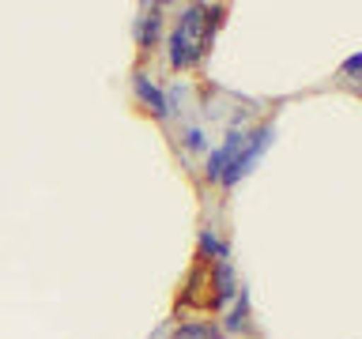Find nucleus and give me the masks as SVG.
I'll use <instances>...</instances> for the list:
<instances>
[{"label":"nucleus","instance_id":"nucleus-1","mask_svg":"<svg viewBox=\"0 0 362 339\" xmlns=\"http://www.w3.org/2000/svg\"><path fill=\"white\" fill-rule=\"evenodd\" d=\"M174 16L166 23V38H163V56L166 68L177 79H185L189 72L208 64V56L215 49L223 23H226V4H208V0H189V4L170 8Z\"/></svg>","mask_w":362,"mask_h":339},{"label":"nucleus","instance_id":"nucleus-2","mask_svg":"<svg viewBox=\"0 0 362 339\" xmlns=\"http://www.w3.org/2000/svg\"><path fill=\"white\" fill-rule=\"evenodd\" d=\"M272 147H276V121L260 117L253 129L245 132V140H242V147H238V155L230 158V166H226L219 189H223V192H234L260 162H264V155L272 151Z\"/></svg>","mask_w":362,"mask_h":339},{"label":"nucleus","instance_id":"nucleus-3","mask_svg":"<svg viewBox=\"0 0 362 339\" xmlns=\"http://www.w3.org/2000/svg\"><path fill=\"white\" fill-rule=\"evenodd\" d=\"M166 23H170V4H163V0L140 4V11H136V19H132V42H136V53H140V64H147L158 49H163Z\"/></svg>","mask_w":362,"mask_h":339},{"label":"nucleus","instance_id":"nucleus-4","mask_svg":"<svg viewBox=\"0 0 362 339\" xmlns=\"http://www.w3.org/2000/svg\"><path fill=\"white\" fill-rule=\"evenodd\" d=\"M129 87H132V98H136V106H140L151 121L158 124H170V109H166V90L163 83L155 79V72L147 64H136L132 68V76H129Z\"/></svg>","mask_w":362,"mask_h":339},{"label":"nucleus","instance_id":"nucleus-5","mask_svg":"<svg viewBox=\"0 0 362 339\" xmlns=\"http://www.w3.org/2000/svg\"><path fill=\"white\" fill-rule=\"evenodd\" d=\"M215 324H219V332L226 339H260V328L253 321V290H249V282H242L238 298L215 316Z\"/></svg>","mask_w":362,"mask_h":339},{"label":"nucleus","instance_id":"nucleus-6","mask_svg":"<svg viewBox=\"0 0 362 339\" xmlns=\"http://www.w3.org/2000/svg\"><path fill=\"white\" fill-rule=\"evenodd\" d=\"M238 290H242V275H238L234 260L211 264V268H208V305H204V309L223 313L226 305H230V302L238 298Z\"/></svg>","mask_w":362,"mask_h":339},{"label":"nucleus","instance_id":"nucleus-7","mask_svg":"<svg viewBox=\"0 0 362 339\" xmlns=\"http://www.w3.org/2000/svg\"><path fill=\"white\" fill-rule=\"evenodd\" d=\"M163 90H166L170 124L197 121V83H189V79H174V83H163Z\"/></svg>","mask_w":362,"mask_h":339},{"label":"nucleus","instance_id":"nucleus-8","mask_svg":"<svg viewBox=\"0 0 362 339\" xmlns=\"http://www.w3.org/2000/svg\"><path fill=\"white\" fill-rule=\"evenodd\" d=\"M223 260H234L230 242L219 234V226H200L197 230V264L211 268V264H223Z\"/></svg>","mask_w":362,"mask_h":339},{"label":"nucleus","instance_id":"nucleus-9","mask_svg":"<svg viewBox=\"0 0 362 339\" xmlns=\"http://www.w3.org/2000/svg\"><path fill=\"white\" fill-rule=\"evenodd\" d=\"M181 158H197V155H208L211 151V129H204L200 121H189V124H177V136H174Z\"/></svg>","mask_w":362,"mask_h":339},{"label":"nucleus","instance_id":"nucleus-10","mask_svg":"<svg viewBox=\"0 0 362 339\" xmlns=\"http://www.w3.org/2000/svg\"><path fill=\"white\" fill-rule=\"evenodd\" d=\"M170 339H226L215 324V316H174Z\"/></svg>","mask_w":362,"mask_h":339},{"label":"nucleus","instance_id":"nucleus-11","mask_svg":"<svg viewBox=\"0 0 362 339\" xmlns=\"http://www.w3.org/2000/svg\"><path fill=\"white\" fill-rule=\"evenodd\" d=\"M181 305H208V268L192 264L185 275V287H181Z\"/></svg>","mask_w":362,"mask_h":339},{"label":"nucleus","instance_id":"nucleus-12","mask_svg":"<svg viewBox=\"0 0 362 339\" xmlns=\"http://www.w3.org/2000/svg\"><path fill=\"white\" fill-rule=\"evenodd\" d=\"M339 79L351 87V90H358V83H362V53H351L344 64H339Z\"/></svg>","mask_w":362,"mask_h":339},{"label":"nucleus","instance_id":"nucleus-13","mask_svg":"<svg viewBox=\"0 0 362 339\" xmlns=\"http://www.w3.org/2000/svg\"><path fill=\"white\" fill-rule=\"evenodd\" d=\"M170 328H174V316H163V321L147 332V339H170Z\"/></svg>","mask_w":362,"mask_h":339}]
</instances>
